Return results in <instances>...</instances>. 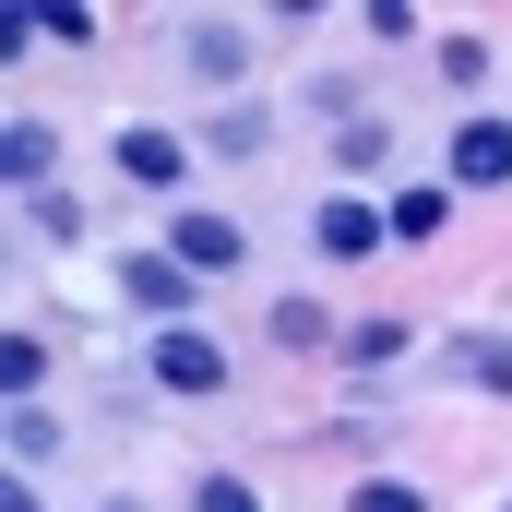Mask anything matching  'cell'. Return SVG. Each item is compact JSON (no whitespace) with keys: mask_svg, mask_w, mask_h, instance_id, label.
<instances>
[{"mask_svg":"<svg viewBox=\"0 0 512 512\" xmlns=\"http://www.w3.org/2000/svg\"><path fill=\"white\" fill-rule=\"evenodd\" d=\"M310 239H322L334 262H370V251L393 239V215H382V203H358V191H334V203L310 215Z\"/></svg>","mask_w":512,"mask_h":512,"instance_id":"6da1fadb","label":"cell"},{"mask_svg":"<svg viewBox=\"0 0 512 512\" xmlns=\"http://www.w3.org/2000/svg\"><path fill=\"white\" fill-rule=\"evenodd\" d=\"M155 382H179V393H215V382H227V358H215V334H191V322H167V334H155Z\"/></svg>","mask_w":512,"mask_h":512,"instance_id":"7a4b0ae2","label":"cell"},{"mask_svg":"<svg viewBox=\"0 0 512 512\" xmlns=\"http://www.w3.org/2000/svg\"><path fill=\"white\" fill-rule=\"evenodd\" d=\"M167 262H179V274H227V262H239V227H227V215H179V227H167Z\"/></svg>","mask_w":512,"mask_h":512,"instance_id":"3957f363","label":"cell"},{"mask_svg":"<svg viewBox=\"0 0 512 512\" xmlns=\"http://www.w3.org/2000/svg\"><path fill=\"white\" fill-rule=\"evenodd\" d=\"M120 179H143V191L191 179V143H179V131H120Z\"/></svg>","mask_w":512,"mask_h":512,"instance_id":"277c9868","label":"cell"},{"mask_svg":"<svg viewBox=\"0 0 512 512\" xmlns=\"http://www.w3.org/2000/svg\"><path fill=\"white\" fill-rule=\"evenodd\" d=\"M453 179L501 191V179H512V131H501V120H465V131H453Z\"/></svg>","mask_w":512,"mask_h":512,"instance_id":"5b68a950","label":"cell"},{"mask_svg":"<svg viewBox=\"0 0 512 512\" xmlns=\"http://www.w3.org/2000/svg\"><path fill=\"white\" fill-rule=\"evenodd\" d=\"M0 155H12L0 179H24V191H36V179L60 167V131H48V120H12V143H0Z\"/></svg>","mask_w":512,"mask_h":512,"instance_id":"8992f818","label":"cell"},{"mask_svg":"<svg viewBox=\"0 0 512 512\" xmlns=\"http://www.w3.org/2000/svg\"><path fill=\"white\" fill-rule=\"evenodd\" d=\"M239 60H251L239 24H191V72H203V84H239Z\"/></svg>","mask_w":512,"mask_h":512,"instance_id":"52a82bcc","label":"cell"},{"mask_svg":"<svg viewBox=\"0 0 512 512\" xmlns=\"http://www.w3.org/2000/svg\"><path fill=\"white\" fill-rule=\"evenodd\" d=\"M179 286H191V274H179L167 251H143V262H131V298H143V310H179Z\"/></svg>","mask_w":512,"mask_h":512,"instance_id":"ba28073f","label":"cell"},{"mask_svg":"<svg viewBox=\"0 0 512 512\" xmlns=\"http://www.w3.org/2000/svg\"><path fill=\"white\" fill-rule=\"evenodd\" d=\"M36 453H60V417H36V405H12V465H36Z\"/></svg>","mask_w":512,"mask_h":512,"instance_id":"9c48e42d","label":"cell"},{"mask_svg":"<svg viewBox=\"0 0 512 512\" xmlns=\"http://www.w3.org/2000/svg\"><path fill=\"white\" fill-rule=\"evenodd\" d=\"M191 512H262V489H251V477H203V489H191Z\"/></svg>","mask_w":512,"mask_h":512,"instance_id":"30bf717a","label":"cell"},{"mask_svg":"<svg viewBox=\"0 0 512 512\" xmlns=\"http://www.w3.org/2000/svg\"><path fill=\"white\" fill-rule=\"evenodd\" d=\"M393 239H441V191H405L393 203Z\"/></svg>","mask_w":512,"mask_h":512,"instance_id":"8fae6325","label":"cell"},{"mask_svg":"<svg viewBox=\"0 0 512 512\" xmlns=\"http://www.w3.org/2000/svg\"><path fill=\"white\" fill-rule=\"evenodd\" d=\"M36 370H48V346H36V334H12V346H0V382H12V393H36Z\"/></svg>","mask_w":512,"mask_h":512,"instance_id":"7c38bea8","label":"cell"},{"mask_svg":"<svg viewBox=\"0 0 512 512\" xmlns=\"http://www.w3.org/2000/svg\"><path fill=\"white\" fill-rule=\"evenodd\" d=\"M465 358V382H489V393H512V346H453Z\"/></svg>","mask_w":512,"mask_h":512,"instance_id":"4fadbf2b","label":"cell"},{"mask_svg":"<svg viewBox=\"0 0 512 512\" xmlns=\"http://www.w3.org/2000/svg\"><path fill=\"white\" fill-rule=\"evenodd\" d=\"M346 512H429V501H417L405 477H370V489H358V501H346Z\"/></svg>","mask_w":512,"mask_h":512,"instance_id":"5bb4252c","label":"cell"},{"mask_svg":"<svg viewBox=\"0 0 512 512\" xmlns=\"http://www.w3.org/2000/svg\"><path fill=\"white\" fill-rule=\"evenodd\" d=\"M0 512H36V501H24V489H12V501H0Z\"/></svg>","mask_w":512,"mask_h":512,"instance_id":"9a60e30c","label":"cell"},{"mask_svg":"<svg viewBox=\"0 0 512 512\" xmlns=\"http://www.w3.org/2000/svg\"><path fill=\"white\" fill-rule=\"evenodd\" d=\"M108 512H143V501H108Z\"/></svg>","mask_w":512,"mask_h":512,"instance_id":"2e32d148","label":"cell"}]
</instances>
